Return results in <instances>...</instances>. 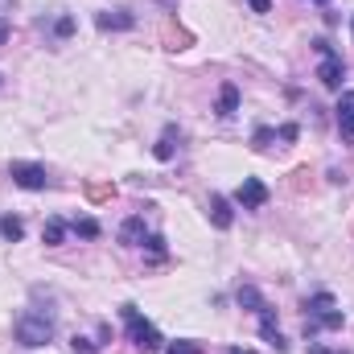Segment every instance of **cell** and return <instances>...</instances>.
Segmentation results:
<instances>
[{"mask_svg":"<svg viewBox=\"0 0 354 354\" xmlns=\"http://www.w3.org/2000/svg\"><path fill=\"white\" fill-rule=\"evenodd\" d=\"M17 342L21 346H29V351H37V346H46L50 338H54V330H58V317H54V309L50 305H29L21 317H17Z\"/></svg>","mask_w":354,"mask_h":354,"instance_id":"6da1fadb","label":"cell"},{"mask_svg":"<svg viewBox=\"0 0 354 354\" xmlns=\"http://www.w3.org/2000/svg\"><path fill=\"white\" fill-rule=\"evenodd\" d=\"M342 309L334 305V297L330 292H313L309 301H305V338L313 342L317 338V330H342Z\"/></svg>","mask_w":354,"mask_h":354,"instance_id":"7a4b0ae2","label":"cell"},{"mask_svg":"<svg viewBox=\"0 0 354 354\" xmlns=\"http://www.w3.org/2000/svg\"><path fill=\"white\" fill-rule=\"evenodd\" d=\"M120 317H124V326H128V338H132V346L145 354L161 351L165 346V338H161V330L149 322V317H140V309L136 305H120Z\"/></svg>","mask_w":354,"mask_h":354,"instance_id":"3957f363","label":"cell"},{"mask_svg":"<svg viewBox=\"0 0 354 354\" xmlns=\"http://www.w3.org/2000/svg\"><path fill=\"white\" fill-rule=\"evenodd\" d=\"M313 50L322 54V66H317V79H322V87L342 91V79H346V62L334 54V46H330L326 37H317V41H313Z\"/></svg>","mask_w":354,"mask_h":354,"instance_id":"277c9868","label":"cell"},{"mask_svg":"<svg viewBox=\"0 0 354 354\" xmlns=\"http://www.w3.org/2000/svg\"><path fill=\"white\" fill-rule=\"evenodd\" d=\"M8 177H12V185H21V189H46V185H50L46 165H33V161H12V165H8Z\"/></svg>","mask_w":354,"mask_h":354,"instance_id":"5b68a950","label":"cell"},{"mask_svg":"<svg viewBox=\"0 0 354 354\" xmlns=\"http://www.w3.org/2000/svg\"><path fill=\"white\" fill-rule=\"evenodd\" d=\"M235 202H239L243 210H260V206L268 202V185L260 181V177H243L239 189H235Z\"/></svg>","mask_w":354,"mask_h":354,"instance_id":"8992f818","label":"cell"},{"mask_svg":"<svg viewBox=\"0 0 354 354\" xmlns=\"http://www.w3.org/2000/svg\"><path fill=\"white\" fill-rule=\"evenodd\" d=\"M334 120H338V132L346 140H354V91H342V99L334 107Z\"/></svg>","mask_w":354,"mask_h":354,"instance_id":"52a82bcc","label":"cell"},{"mask_svg":"<svg viewBox=\"0 0 354 354\" xmlns=\"http://www.w3.org/2000/svg\"><path fill=\"white\" fill-rule=\"evenodd\" d=\"M260 334H264L268 346H276L280 354L288 351V342H284V334H280V326H276V309H272V305H268L264 313H260Z\"/></svg>","mask_w":354,"mask_h":354,"instance_id":"ba28073f","label":"cell"},{"mask_svg":"<svg viewBox=\"0 0 354 354\" xmlns=\"http://www.w3.org/2000/svg\"><path fill=\"white\" fill-rule=\"evenodd\" d=\"M210 223L218 231H231V223H235V210H231V202L223 194H210Z\"/></svg>","mask_w":354,"mask_h":354,"instance_id":"9c48e42d","label":"cell"},{"mask_svg":"<svg viewBox=\"0 0 354 354\" xmlns=\"http://www.w3.org/2000/svg\"><path fill=\"white\" fill-rule=\"evenodd\" d=\"M120 243H124V248H140V243H145V218H140V214L124 218V227H120Z\"/></svg>","mask_w":354,"mask_h":354,"instance_id":"30bf717a","label":"cell"},{"mask_svg":"<svg viewBox=\"0 0 354 354\" xmlns=\"http://www.w3.org/2000/svg\"><path fill=\"white\" fill-rule=\"evenodd\" d=\"M235 301L248 309V313H264L268 309V301H264V292L256 288V284H239V292H235Z\"/></svg>","mask_w":354,"mask_h":354,"instance_id":"8fae6325","label":"cell"},{"mask_svg":"<svg viewBox=\"0 0 354 354\" xmlns=\"http://www.w3.org/2000/svg\"><path fill=\"white\" fill-rule=\"evenodd\" d=\"M235 111H239V87L235 83H223V91H218V115L231 120Z\"/></svg>","mask_w":354,"mask_h":354,"instance_id":"7c38bea8","label":"cell"},{"mask_svg":"<svg viewBox=\"0 0 354 354\" xmlns=\"http://www.w3.org/2000/svg\"><path fill=\"white\" fill-rule=\"evenodd\" d=\"M66 231H71V223H62V218H46V227H41V243H46V248H58V243L66 239Z\"/></svg>","mask_w":354,"mask_h":354,"instance_id":"4fadbf2b","label":"cell"},{"mask_svg":"<svg viewBox=\"0 0 354 354\" xmlns=\"http://www.w3.org/2000/svg\"><path fill=\"white\" fill-rule=\"evenodd\" d=\"M174 140H181V132H177L174 124H169V128L161 132V140H157V149H153V157H157V161H169V157L177 153V145H174Z\"/></svg>","mask_w":354,"mask_h":354,"instance_id":"5bb4252c","label":"cell"},{"mask_svg":"<svg viewBox=\"0 0 354 354\" xmlns=\"http://www.w3.org/2000/svg\"><path fill=\"white\" fill-rule=\"evenodd\" d=\"M95 21H99V29H132V25H136V17L124 12V8H120V12H99Z\"/></svg>","mask_w":354,"mask_h":354,"instance_id":"9a60e30c","label":"cell"},{"mask_svg":"<svg viewBox=\"0 0 354 354\" xmlns=\"http://www.w3.org/2000/svg\"><path fill=\"white\" fill-rule=\"evenodd\" d=\"M0 235H4L8 243H17V239H25V223H21L17 214H4V218H0Z\"/></svg>","mask_w":354,"mask_h":354,"instance_id":"2e32d148","label":"cell"},{"mask_svg":"<svg viewBox=\"0 0 354 354\" xmlns=\"http://www.w3.org/2000/svg\"><path fill=\"white\" fill-rule=\"evenodd\" d=\"M87 198L91 202H111V198H115V185H111V181H91Z\"/></svg>","mask_w":354,"mask_h":354,"instance_id":"e0dca14e","label":"cell"},{"mask_svg":"<svg viewBox=\"0 0 354 354\" xmlns=\"http://www.w3.org/2000/svg\"><path fill=\"white\" fill-rule=\"evenodd\" d=\"M185 46H189V33L169 25V29H165V50H185Z\"/></svg>","mask_w":354,"mask_h":354,"instance_id":"ac0fdd59","label":"cell"},{"mask_svg":"<svg viewBox=\"0 0 354 354\" xmlns=\"http://www.w3.org/2000/svg\"><path fill=\"white\" fill-rule=\"evenodd\" d=\"M71 231H75V235H83V239H99V223H95V218H75V223H71Z\"/></svg>","mask_w":354,"mask_h":354,"instance_id":"d6986e66","label":"cell"},{"mask_svg":"<svg viewBox=\"0 0 354 354\" xmlns=\"http://www.w3.org/2000/svg\"><path fill=\"white\" fill-rule=\"evenodd\" d=\"M272 136H276L272 128H256V136H252V149H260V153H264L268 145H272Z\"/></svg>","mask_w":354,"mask_h":354,"instance_id":"ffe728a7","label":"cell"},{"mask_svg":"<svg viewBox=\"0 0 354 354\" xmlns=\"http://www.w3.org/2000/svg\"><path fill=\"white\" fill-rule=\"evenodd\" d=\"M145 243H149V256H153V260H165V239H161V235H149Z\"/></svg>","mask_w":354,"mask_h":354,"instance_id":"44dd1931","label":"cell"},{"mask_svg":"<svg viewBox=\"0 0 354 354\" xmlns=\"http://www.w3.org/2000/svg\"><path fill=\"white\" fill-rule=\"evenodd\" d=\"M71 346H75V354H99V346H95L91 338H83V334H79V338H75Z\"/></svg>","mask_w":354,"mask_h":354,"instance_id":"7402d4cb","label":"cell"},{"mask_svg":"<svg viewBox=\"0 0 354 354\" xmlns=\"http://www.w3.org/2000/svg\"><path fill=\"white\" fill-rule=\"evenodd\" d=\"M169 354H202V351H198L194 342H185V338H181V342H174V346H169Z\"/></svg>","mask_w":354,"mask_h":354,"instance_id":"603a6c76","label":"cell"},{"mask_svg":"<svg viewBox=\"0 0 354 354\" xmlns=\"http://www.w3.org/2000/svg\"><path fill=\"white\" fill-rule=\"evenodd\" d=\"M54 33H58V37H71V33H75V21H71V17H62V21L54 25Z\"/></svg>","mask_w":354,"mask_h":354,"instance_id":"cb8c5ba5","label":"cell"},{"mask_svg":"<svg viewBox=\"0 0 354 354\" xmlns=\"http://www.w3.org/2000/svg\"><path fill=\"white\" fill-rule=\"evenodd\" d=\"M297 136H301V132H297V124H284V128H280V140H288V145H292Z\"/></svg>","mask_w":354,"mask_h":354,"instance_id":"d4e9b609","label":"cell"},{"mask_svg":"<svg viewBox=\"0 0 354 354\" xmlns=\"http://www.w3.org/2000/svg\"><path fill=\"white\" fill-rule=\"evenodd\" d=\"M252 4V12H272V0H248Z\"/></svg>","mask_w":354,"mask_h":354,"instance_id":"484cf974","label":"cell"},{"mask_svg":"<svg viewBox=\"0 0 354 354\" xmlns=\"http://www.w3.org/2000/svg\"><path fill=\"white\" fill-rule=\"evenodd\" d=\"M309 354H346V351H330V346H317V342H313V346H309Z\"/></svg>","mask_w":354,"mask_h":354,"instance_id":"4316f807","label":"cell"},{"mask_svg":"<svg viewBox=\"0 0 354 354\" xmlns=\"http://www.w3.org/2000/svg\"><path fill=\"white\" fill-rule=\"evenodd\" d=\"M4 41H8V21L0 17V46H4Z\"/></svg>","mask_w":354,"mask_h":354,"instance_id":"83f0119b","label":"cell"},{"mask_svg":"<svg viewBox=\"0 0 354 354\" xmlns=\"http://www.w3.org/2000/svg\"><path fill=\"white\" fill-rule=\"evenodd\" d=\"M227 354H256V351H248V346H231Z\"/></svg>","mask_w":354,"mask_h":354,"instance_id":"f1b7e54d","label":"cell"},{"mask_svg":"<svg viewBox=\"0 0 354 354\" xmlns=\"http://www.w3.org/2000/svg\"><path fill=\"white\" fill-rule=\"evenodd\" d=\"M313 4H330V0H313Z\"/></svg>","mask_w":354,"mask_h":354,"instance_id":"f546056e","label":"cell"},{"mask_svg":"<svg viewBox=\"0 0 354 354\" xmlns=\"http://www.w3.org/2000/svg\"><path fill=\"white\" fill-rule=\"evenodd\" d=\"M351 29H354V21H351Z\"/></svg>","mask_w":354,"mask_h":354,"instance_id":"4dcf8cb0","label":"cell"}]
</instances>
